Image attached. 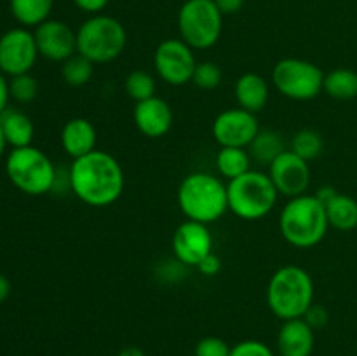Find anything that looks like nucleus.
Returning a JSON list of instances; mask_svg holds the SVG:
<instances>
[{"instance_id":"423d86ee","label":"nucleus","mask_w":357,"mask_h":356,"mask_svg":"<svg viewBox=\"0 0 357 356\" xmlns=\"http://www.w3.org/2000/svg\"><path fill=\"white\" fill-rule=\"evenodd\" d=\"M10 184L28 195H44L54 191L58 170L52 161L33 145L13 149L6 161Z\"/></svg>"},{"instance_id":"6ab92c4d","label":"nucleus","mask_w":357,"mask_h":356,"mask_svg":"<svg viewBox=\"0 0 357 356\" xmlns=\"http://www.w3.org/2000/svg\"><path fill=\"white\" fill-rule=\"evenodd\" d=\"M236 101L241 108L251 112V114H260L268 101V84L260 73L246 72L236 80L234 86Z\"/></svg>"},{"instance_id":"c85d7f7f","label":"nucleus","mask_w":357,"mask_h":356,"mask_svg":"<svg viewBox=\"0 0 357 356\" xmlns=\"http://www.w3.org/2000/svg\"><path fill=\"white\" fill-rule=\"evenodd\" d=\"M9 93L13 100L17 103H30L38 94V80L31 73H21V75L10 77Z\"/></svg>"},{"instance_id":"9d476101","label":"nucleus","mask_w":357,"mask_h":356,"mask_svg":"<svg viewBox=\"0 0 357 356\" xmlns=\"http://www.w3.org/2000/svg\"><path fill=\"white\" fill-rule=\"evenodd\" d=\"M153 66L164 82L178 87L192 82L197 59L187 42L181 38H166L153 52Z\"/></svg>"},{"instance_id":"393cba45","label":"nucleus","mask_w":357,"mask_h":356,"mask_svg":"<svg viewBox=\"0 0 357 356\" xmlns=\"http://www.w3.org/2000/svg\"><path fill=\"white\" fill-rule=\"evenodd\" d=\"M54 0H10V13L17 23L28 27H38L49 20Z\"/></svg>"},{"instance_id":"f8f14e48","label":"nucleus","mask_w":357,"mask_h":356,"mask_svg":"<svg viewBox=\"0 0 357 356\" xmlns=\"http://www.w3.org/2000/svg\"><path fill=\"white\" fill-rule=\"evenodd\" d=\"M213 138L220 147H241L248 149L260 131L257 114L244 108H227L213 121Z\"/></svg>"},{"instance_id":"412c9836","label":"nucleus","mask_w":357,"mask_h":356,"mask_svg":"<svg viewBox=\"0 0 357 356\" xmlns=\"http://www.w3.org/2000/svg\"><path fill=\"white\" fill-rule=\"evenodd\" d=\"M330 227L337 230H352L357 227V201L347 194L338 192L324 205Z\"/></svg>"},{"instance_id":"58836bf2","label":"nucleus","mask_w":357,"mask_h":356,"mask_svg":"<svg viewBox=\"0 0 357 356\" xmlns=\"http://www.w3.org/2000/svg\"><path fill=\"white\" fill-rule=\"evenodd\" d=\"M10 295V281L3 274H0V304L6 302Z\"/></svg>"},{"instance_id":"aec40b11","label":"nucleus","mask_w":357,"mask_h":356,"mask_svg":"<svg viewBox=\"0 0 357 356\" xmlns=\"http://www.w3.org/2000/svg\"><path fill=\"white\" fill-rule=\"evenodd\" d=\"M0 128H2L3 136L7 140V145L13 149H21V147L31 145L35 136V126L31 119L24 112L17 108H9L0 114Z\"/></svg>"},{"instance_id":"ddd939ff","label":"nucleus","mask_w":357,"mask_h":356,"mask_svg":"<svg viewBox=\"0 0 357 356\" xmlns=\"http://www.w3.org/2000/svg\"><path fill=\"white\" fill-rule=\"evenodd\" d=\"M268 177L274 181L279 194L286 198H296V195L307 194L312 180L309 161L302 159L291 150H284L281 156L275 157L268 164Z\"/></svg>"},{"instance_id":"473e14b6","label":"nucleus","mask_w":357,"mask_h":356,"mask_svg":"<svg viewBox=\"0 0 357 356\" xmlns=\"http://www.w3.org/2000/svg\"><path fill=\"white\" fill-rule=\"evenodd\" d=\"M303 320H305L314 330H321V328L326 327L328 321H330V313H328L326 307L321 306V304H312V306L309 307V311L305 313V316H303Z\"/></svg>"},{"instance_id":"dca6fc26","label":"nucleus","mask_w":357,"mask_h":356,"mask_svg":"<svg viewBox=\"0 0 357 356\" xmlns=\"http://www.w3.org/2000/svg\"><path fill=\"white\" fill-rule=\"evenodd\" d=\"M132 119L142 135L149 138H162L173 126V110L166 100L152 96L135 105Z\"/></svg>"},{"instance_id":"20e7f679","label":"nucleus","mask_w":357,"mask_h":356,"mask_svg":"<svg viewBox=\"0 0 357 356\" xmlns=\"http://www.w3.org/2000/svg\"><path fill=\"white\" fill-rule=\"evenodd\" d=\"M267 304L281 321L303 318L314 304L312 276L300 265L279 267L268 279Z\"/></svg>"},{"instance_id":"a211bd4d","label":"nucleus","mask_w":357,"mask_h":356,"mask_svg":"<svg viewBox=\"0 0 357 356\" xmlns=\"http://www.w3.org/2000/svg\"><path fill=\"white\" fill-rule=\"evenodd\" d=\"M59 140H61L63 150L72 159H79V157L96 150L98 133L89 119L73 117L65 122Z\"/></svg>"},{"instance_id":"2eb2a0df","label":"nucleus","mask_w":357,"mask_h":356,"mask_svg":"<svg viewBox=\"0 0 357 356\" xmlns=\"http://www.w3.org/2000/svg\"><path fill=\"white\" fill-rule=\"evenodd\" d=\"M38 54L49 61L63 63L77 54V31L58 20H47L35 27Z\"/></svg>"},{"instance_id":"7c9ffc66","label":"nucleus","mask_w":357,"mask_h":356,"mask_svg":"<svg viewBox=\"0 0 357 356\" xmlns=\"http://www.w3.org/2000/svg\"><path fill=\"white\" fill-rule=\"evenodd\" d=\"M230 346L227 344L223 339L215 337V335H208L202 337L201 341L195 344L194 355L195 356H230Z\"/></svg>"},{"instance_id":"f704fd0d","label":"nucleus","mask_w":357,"mask_h":356,"mask_svg":"<svg viewBox=\"0 0 357 356\" xmlns=\"http://www.w3.org/2000/svg\"><path fill=\"white\" fill-rule=\"evenodd\" d=\"M108 2L110 0H73V3L87 14H100L108 6Z\"/></svg>"},{"instance_id":"c756f323","label":"nucleus","mask_w":357,"mask_h":356,"mask_svg":"<svg viewBox=\"0 0 357 356\" xmlns=\"http://www.w3.org/2000/svg\"><path fill=\"white\" fill-rule=\"evenodd\" d=\"M192 82L202 91L216 89V87L220 86V82H222V70H220V66L213 61L197 63Z\"/></svg>"},{"instance_id":"f03ea898","label":"nucleus","mask_w":357,"mask_h":356,"mask_svg":"<svg viewBox=\"0 0 357 356\" xmlns=\"http://www.w3.org/2000/svg\"><path fill=\"white\" fill-rule=\"evenodd\" d=\"M330 222L326 208L316 194H302L291 198L281 209L279 230L286 243L295 248H314L326 237Z\"/></svg>"},{"instance_id":"5701e85b","label":"nucleus","mask_w":357,"mask_h":356,"mask_svg":"<svg viewBox=\"0 0 357 356\" xmlns=\"http://www.w3.org/2000/svg\"><path fill=\"white\" fill-rule=\"evenodd\" d=\"M248 149H250L248 152H250L251 159L265 164V166H268L275 157L281 156L284 150H288L282 136L278 131H272V129H260Z\"/></svg>"},{"instance_id":"ea45409f","label":"nucleus","mask_w":357,"mask_h":356,"mask_svg":"<svg viewBox=\"0 0 357 356\" xmlns=\"http://www.w3.org/2000/svg\"><path fill=\"white\" fill-rule=\"evenodd\" d=\"M117 356H146V355L143 353V349L136 348V346H129V348L121 349V351L117 353Z\"/></svg>"},{"instance_id":"0eeeda50","label":"nucleus","mask_w":357,"mask_h":356,"mask_svg":"<svg viewBox=\"0 0 357 356\" xmlns=\"http://www.w3.org/2000/svg\"><path fill=\"white\" fill-rule=\"evenodd\" d=\"M128 44L126 28L117 17L94 14L77 30V52L86 56L94 65L117 59Z\"/></svg>"},{"instance_id":"c9c22d12","label":"nucleus","mask_w":357,"mask_h":356,"mask_svg":"<svg viewBox=\"0 0 357 356\" xmlns=\"http://www.w3.org/2000/svg\"><path fill=\"white\" fill-rule=\"evenodd\" d=\"M222 14H236L243 9L244 0H213Z\"/></svg>"},{"instance_id":"6e6552de","label":"nucleus","mask_w":357,"mask_h":356,"mask_svg":"<svg viewBox=\"0 0 357 356\" xmlns=\"http://www.w3.org/2000/svg\"><path fill=\"white\" fill-rule=\"evenodd\" d=\"M223 14L213 0H187L178 13L180 38L194 51L213 47L222 37Z\"/></svg>"},{"instance_id":"1a4fd4ad","label":"nucleus","mask_w":357,"mask_h":356,"mask_svg":"<svg viewBox=\"0 0 357 356\" xmlns=\"http://www.w3.org/2000/svg\"><path fill=\"white\" fill-rule=\"evenodd\" d=\"M272 84L284 98L310 101L323 91L324 72L309 59L284 58L272 68Z\"/></svg>"},{"instance_id":"39448f33","label":"nucleus","mask_w":357,"mask_h":356,"mask_svg":"<svg viewBox=\"0 0 357 356\" xmlns=\"http://www.w3.org/2000/svg\"><path fill=\"white\" fill-rule=\"evenodd\" d=\"M229 212L243 220H260L278 205L279 192L268 173L250 170L227 184Z\"/></svg>"},{"instance_id":"bb28decb","label":"nucleus","mask_w":357,"mask_h":356,"mask_svg":"<svg viewBox=\"0 0 357 356\" xmlns=\"http://www.w3.org/2000/svg\"><path fill=\"white\" fill-rule=\"evenodd\" d=\"M124 89L126 94H128L135 103L149 100V98L155 96V77H153L152 73L146 72V70H132V72H129L128 77H126Z\"/></svg>"},{"instance_id":"72a5a7b5","label":"nucleus","mask_w":357,"mask_h":356,"mask_svg":"<svg viewBox=\"0 0 357 356\" xmlns=\"http://www.w3.org/2000/svg\"><path fill=\"white\" fill-rule=\"evenodd\" d=\"M195 269L204 276H216L220 272V269H222V262H220L218 255L209 253Z\"/></svg>"},{"instance_id":"e433bc0d","label":"nucleus","mask_w":357,"mask_h":356,"mask_svg":"<svg viewBox=\"0 0 357 356\" xmlns=\"http://www.w3.org/2000/svg\"><path fill=\"white\" fill-rule=\"evenodd\" d=\"M9 80H6V75L0 72V114L7 108V103H9Z\"/></svg>"},{"instance_id":"7ed1b4c3","label":"nucleus","mask_w":357,"mask_h":356,"mask_svg":"<svg viewBox=\"0 0 357 356\" xmlns=\"http://www.w3.org/2000/svg\"><path fill=\"white\" fill-rule=\"evenodd\" d=\"M178 206L187 220L209 225L229 212L227 185L215 175L195 171L178 187Z\"/></svg>"},{"instance_id":"a878e982","label":"nucleus","mask_w":357,"mask_h":356,"mask_svg":"<svg viewBox=\"0 0 357 356\" xmlns=\"http://www.w3.org/2000/svg\"><path fill=\"white\" fill-rule=\"evenodd\" d=\"M94 75V63L82 54H73L61 63V77L68 86L82 87L91 82Z\"/></svg>"},{"instance_id":"4be33fe9","label":"nucleus","mask_w":357,"mask_h":356,"mask_svg":"<svg viewBox=\"0 0 357 356\" xmlns=\"http://www.w3.org/2000/svg\"><path fill=\"white\" fill-rule=\"evenodd\" d=\"M216 170L227 180H234V178L241 177V175L248 173L251 170V159L248 149H241V147H220L218 154H216Z\"/></svg>"},{"instance_id":"a19ab883","label":"nucleus","mask_w":357,"mask_h":356,"mask_svg":"<svg viewBox=\"0 0 357 356\" xmlns=\"http://www.w3.org/2000/svg\"><path fill=\"white\" fill-rule=\"evenodd\" d=\"M6 147H7V140L6 136H3L2 128H0V157H2L3 152H6Z\"/></svg>"},{"instance_id":"4c0bfd02","label":"nucleus","mask_w":357,"mask_h":356,"mask_svg":"<svg viewBox=\"0 0 357 356\" xmlns=\"http://www.w3.org/2000/svg\"><path fill=\"white\" fill-rule=\"evenodd\" d=\"M337 194H338V192L335 191L333 187H330V185H324V187H321L319 191L316 192V198L319 199L323 205H326V202L331 201V199H333Z\"/></svg>"},{"instance_id":"b1692460","label":"nucleus","mask_w":357,"mask_h":356,"mask_svg":"<svg viewBox=\"0 0 357 356\" xmlns=\"http://www.w3.org/2000/svg\"><path fill=\"white\" fill-rule=\"evenodd\" d=\"M323 91L335 100H354L357 98V72L351 68H335L324 73Z\"/></svg>"},{"instance_id":"f257e3e1","label":"nucleus","mask_w":357,"mask_h":356,"mask_svg":"<svg viewBox=\"0 0 357 356\" xmlns=\"http://www.w3.org/2000/svg\"><path fill=\"white\" fill-rule=\"evenodd\" d=\"M66 177L75 198L94 208L114 205L124 192V170L121 163L105 150L96 149L73 159Z\"/></svg>"},{"instance_id":"f3484780","label":"nucleus","mask_w":357,"mask_h":356,"mask_svg":"<svg viewBox=\"0 0 357 356\" xmlns=\"http://www.w3.org/2000/svg\"><path fill=\"white\" fill-rule=\"evenodd\" d=\"M314 328L303 318L282 321L278 332L279 356H310L314 351Z\"/></svg>"},{"instance_id":"9b49d317","label":"nucleus","mask_w":357,"mask_h":356,"mask_svg":"<svg viewBox=\"0 0 357 356\" xmlns=\"http://www.w3.org/2000/svg\"><path fill=\"white\" fill-rule=\"evenodd\" d=\"M38 56L33 34L26 28H13L0 37V72L3 75L30 73Z\"/></svg>"},{"instance_id":"2f4dec72","label":"nucleus","mask_w":357,"mask_h":356,"mask_svg":"<svg viewBox=\"0 0 357 356\" xmlns=\"http://www.w3.org/2000/svg\"><path fill=\"white\" fill-rule=\"evenodd\" d=\"M230 356H275L274 351L265 342L257 339L241 341L230 349Z\"/></svg>"},{"instance_id":"cd10ccee","label":"nucleus","mask_w":357,"mask_h":356,"mask_svg":"<svg viewBox=\"0 0 357 356\" xmlns=\"http://www.w3.org/2000/svg\"><path fill=\"white\" fill-rule=\"evenodd\" d=\"M324 149L323 136L316 131V129H300L295 133V136L291 138V147L289 150L295 152L296 156H300L305 161H314L321 156Z\"/></svg>"},{"instance_id":"4468645a","label":"nucleus","mask_w":357,"mask_h":356,"mask_svg":"<svg viewBox=\"0 0 357 356\" xmlns=\"http://www.w3.org/2000/svg\"><path fill=\"white\" fill-rule=\"evenodd\" d=\"M173 255L185 267H197L213 253V236L206 223L185 220L176 227L171 239Z\"/></svg>"}]
</instances>
